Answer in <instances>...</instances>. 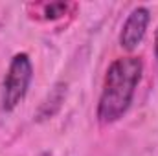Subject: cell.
<instances>
[{
  "mask_svg": "<svg viewBox=\"0 0 158 156\" xmlns=\"http://www.w3.org/2000/svg\"><path fill=\"white\" fill-rule=\"evenodd\" d=\"M33 77V66L28 53H17L7 68L4 79V92H2V109L11 112L26 96L30 83Z\"/></svg>",
  "mask_w": 158,
  "mask_h": 156,
  "instance_id": "obj_2",
  "label": "cell"
},
{
  "mask_svg": "<svg viewBox=\"0 0 158 156\" xmlns=\"http://www.w3.org/2000/svg\"><path fill=\"white\" fill-rule=\"evenodd\" d=\"M155 53H156V59H158V30H156V35H155Z\"/></svg>",
  "mask_w": 158,
  "mask_h": 156,
  "instance_id": "obj_6",
  "label": "cell"
},
{
  "mask_svg": "<svg viewBox=\"0 0 158 156\" xmlns=\"http://www.w3.org/2000/svg\"><path fill=\"white\" fill-rule=\"evenodd\" d=\"M142 72L143 64L138 57H121L109 66L98 103V117L101 123H114L127 112Z\"/></svg>",
  "mask_w": 158,
  "mask_h": 156,
  "instance_id": "obj_1",
  "label": "cell"
},
{
  "mask_svg": "<svg viewBox=\"0 0 158 156\" xmlns=\"http://www.w3.org/2000/svg\"><path fill=\"white\" fill-rule=\"evenodd\" d=\"M66 4H63V2H53V4H48L46 6V9H44V17L46 18H59V17H63L64 13H66Z\"/></svg>",
  "mask_w": 158,
  "mask_h": 156,
  "instance_id": "obj_5",
  "label": "cell"
},
{
  "mask_svg": "<svg viewBox=\"0 0 158 156\" xmlns=\"http://www.w3.org/2000/svg\"><path fill=\"white\" fill-rule=\"evenodd\" d=\"M64 99H66V84L64 83H57L50 90V94L46 96V99L40 103L39 110H37V121L53 117L59 112V109L63 107Z\"/></svg>",
  "mask_w": 158,
  "mask_h": 156,
  "instance_id": "obj_4",
  "label": "cell"
},
{
  "mask_svg": "<svg viewBox=\"0 0 158 156\" xmlns=\"http://www.w3.org/2000/svg\"><path fill=\"white\" fill-rule=\"evenodd\" d=\"M149 20H151V15H149L147 7H136L131 11V15L127 17L125 24L121 28V33H119V44L123 50L132 51L138 48V44L145 37Z\"/></svg>",
  "mask_w": 158,
  "mask_h": 156,
  "instance_id": "obj_3",
  "label": "cell"
}]
</instances>
